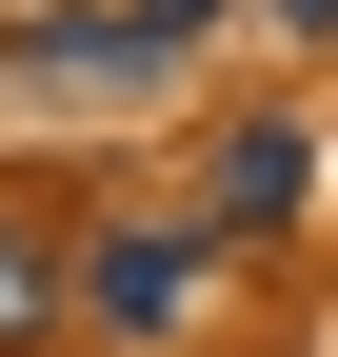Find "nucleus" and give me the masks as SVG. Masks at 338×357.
I'll list each match as a JSON object with an SVG mask.
<instances>
[{
  "label": "nucleus",
  "instance_id": "nucleus-1",
  "mask_svg": "<svg viewBox=\"0 0 338 357\" xmlns=\"http://www.w3.org/2000/svg\"><path fill=\"white\" fill-rule=\"evenodd\" d=\"M80 298H100V278H80V258H60V238H40V218H20V199H0V357H40V337H60V318H80Z\"/></svg>",
  "mask_w": 338,
  "mask_h": 357
},
{
  "label": "nucleus",
  "instance_id": "nucleus-2",
  "mask_svg": "<svg viewBox=\"0 0 338 357\" xmlns=\"http://www.w3.org/2000/svg\"><path fill=\"white\" fill-rule=\"evenodd\" d=\"M279 199H299V139H279V119H239V139H219V238H259Z\"/></svg>",
  "mask_w": 338,
  "mask_h": 357
},
{
  "label": "nucleus",
  "instance_id": "nucleus-3",
  "mask_svg": "<svg viewBox=\"0 0 338 357\" xmlns=\"http://www.w3.org/2000/svg\"><path fill=\"white\" fill-rule=\"evenodd\" d=\"M100 318H119V337L179 318V238H119V258H100Z\"/></svg>",
  "mask_w": 338,
  "mask_h": 357
}]
</instances>
